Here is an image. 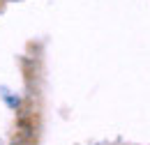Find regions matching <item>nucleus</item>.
Masks as SVG:
<instances>
[]
</instances>
